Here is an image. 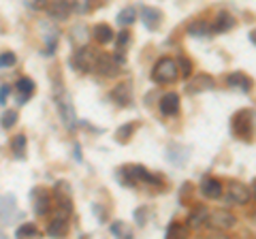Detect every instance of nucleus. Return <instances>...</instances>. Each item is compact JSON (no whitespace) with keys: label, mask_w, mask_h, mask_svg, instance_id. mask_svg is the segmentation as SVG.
Wrapping results in <instances>:
<instances>
[{"label":"nucleus","mask_w":256,"mask_h":239,"mask_svg":"<svg viewBox=\"0 0 256 239\" xmlns=\"http://www.w3.org/2000/svg\"><path fill=\"white\" fill-rule=\"evenodd\" d=\"M54 92H56V107H58V114H60L62 124L66 126L68 130H73L75 126H77V114H75L73 100H70V94L64 90L62 82H56Z\"/></svg>","instance_id":"1"},{"label":"nucleus","mask_w":256,"mask_h":239,"mask_svg":"<svg viewBox=\"0 0 256 239\" xmlns=\"http://www.w3.org/2000/svg\"><path fill=\"white\" fill-rule=\"evenodd\" d=\"M230 128H233L237 139L252 141L254 132H256V114L250 109H239L237 114L230 118Z\"/></svg>","instance_id":"2"},{"label":"nucleus","mask_w":256,"mask_h":239,"mask_svg":"<svg viewBox=\"0 0 256 239\" xmlns=\"http://www.w3.org/2000/svg\"><path fill=\"white\" fill-rule=\"evenodd\" d=\"M122 175L126 178V186L150 184V186L164 188L162 178H160V175H152L146 166H141V164H126V166H122Z\"/></svg>","instance_id":"3"},{"label":"nucleus","mask_w":256,"mask_h":239,"mask_svg":"<svg viewBox=\"0 0 256 239\" xmlns=\"http://www.w3.org/2000/svg\"><path fill=\"white\" fill-rule=\"evenodd\" d=\"M180 77V66H178V60L173 58H160L154 68H152V79H154L156 84H173L178 82Z\"/></svg>","instance_id":"4"},{"label":"nucleus","mask_w":256,"mask_h":239,"mask_svg":"<svg viewBox=\"0 0 256 239\" xmlns=\"http://www.w3.org/2000/svg\"><path fill=\"white\" fill-rule=\"evenodd\" d=\"M124 66V58L122 56H109V54H102L96 58L94 62V70L102 77H116L120 70Z\"/></svg>","instance_id":"5"},{"label":"nucleus","mask_w":256,"mask_h":239,"mask_svg":"<svg viewBox=\"0 0 256 239\" xmlns=\"http://www.w3.org/2000/svg\"><path fill=\"white\" fill-rule=\"evenodd\" d=\"M56 192V201H58V216H70L73 214V190L66 182H58L54 186Z\"/></svg>","instance_id":"6"},{"label":"nucleus","mask_w":256,"mask_h":239,"mask_svg":"<svg viewBox=\"0 0 256 239\" xmlns=\"http://www.w3.org/2000/svg\"><path fill=\"white\" fill-rule=\"evenodd\" d=\"M235 216L230 212H226V210H216V212H212L210 216H207V226L210 228H214V230H230L235 226Z\"/></svg>","instance_id":"7"},{"label":"nucleus","mask_w":256,"mask_h":239,"mask_svg":"<svg viewBox=\"0 0 256 239\" xmlns=\"http://www.w3.org/2000/svg\"><path fill=\"white\" fill-rule=\"evenodd\" d=\"M250 186L242 184V182H230V184L226 186V198L228 203H235V205H246L248 201H250Z\"/></svg>","instance_id":"8"},{"label":"nucleus","mask_w":256,"mask_h":239,"mask_svg":"<svg viewBox=\"0 0 256 239\" xmlns=\"http://www.w3.org/2000/svg\"><path fill=\"white\" fill-rule=\"evenodd\" d=\"M32 207H34L36 216H47L52 212V194L43 188H34L32 190Z\"/></svg>","instance_id":"9"},{"label":"nucleus","mask_w":256,"mask_h":239,"mask_svg":"<svg viewBox=\"0 0 256 239\" xmlns=\"http://www.w3.org/2000/svg\"><path fill=\"white\" fill-rule=\"evenodd\" d=\"M109 96H111V100H114L116 105L128 107L132 102V86H130V82H120V84H116Z\"/></svg>","instance_id":"10"},{"label":"nucleus","mask_w":256,"mask_h":239,"mask_svg":"<svg viewBox=\"0 0 256 239\" xmlns=\"http://www.w3.org/2000/svg\"><path fill=\"white\" fill-rule=\"evenodd\" d=\"M70 62L75 64V70H79V73H88V70H94V62L96 58H92L90 50L86 47H79V50L75 52V56L70 58Z\"/></svg>","instance_id":"11"},{"label":"nucleus","mask_w":256,"mask_h":239,"mask_svg":"<svg viewBox=\"0 0 256 239\" xmlns=\"http://www.w3.org/2000/svg\"><path fill=\"white\" fill-rule=\"evenodd\" d=\"M141 20H143V26L148 30H158L160 24H162V11L156 9V6H143L141 9Z\"/></svg>","instance_id":"12"},{"label":"nucleus","mask_w":256,"mask_h":239,"mask_svg":"<svg viewBox=\"0 0 256 239\" xmlns=\"http://www.w3.org/2000/svg\"><path fill=\"white\" fill-rule=\"evenodd\" d=\"M216 88V82L212 75L207 73H198L194 79H192V84H188V92L190 94H201V92H210Z\"/></svg>","instance_id":"13"},{"label":"nucleus","mask_w":256,"mask_h":239,"mask_svg":"<svg viewBox=\"0 0 256 239\" xmlns=\"http://www.w3.org/2000/svg\"><path fill=\"white\" fill-rule=\"evenodd\" d=\"M18 214V201L13 194H0V220L11 222L13 216Z\"/></svg>","instance_id":"14"},{"label":"nucleus","mask_w":256,"mask_h":239,"mask_svg":"<svg viewBox=\"0 0 256 239\" xmlns=\"http://www.w3.org/2000/svg\"><path fill=\"white\" fill-rule=\"evenodd\" d=\"M70 13H73V9H70V4L66 0H54V2L47 6V15H50L52 20H58V22L68 20Z\"/></svg>","instance_id":"15"},{"label":"nucleus","mask_w":256,"mask_h":239,"mask_svg":"<svg viewBox=\"0 0 256 239\" xmlns=\"http://www.w3.org/2000/svg\"><path fill=\"white\" fill-rule=\"evenodd\" d=\"M198 188H201V194L205 198H210V201H216V198L222 196V182L216 178H205Z\"/></svg>","instance_id":"16"},{"label":"nucleus","mask_w":256,"mask_h":239,"mask_svg":"<svg viewBox=\"0 0 256 239\" xmlns=\"http://www.w3.org/2000/svg\"><path fill=\"white\" fill-rule=\"evenodd\" d=\"M235 18L230 13H226V11H220L218 15H216V20H214V24H212V32L214 34H222V32H228L230 28H235Z\"/></svg>","instance_id":"17"},{"label":"nucleus","mask_w":256,"mask_h":239,"mask_svg":"<svg viewBox=\"0 0 256 239\" xmlns=\"http://www.w3.org/2000/svg\"><path fill=\"white\" fill-rule=\"evenodd\" d=\"M160 114L162 116H178L180 114V94H175V92H169V94H164L162 98H160Z\"/></svg>","instance_id":"18"},{"label":"nucleus","mask_w":256,"mask_h":239,"mask_svg":"<svg viewBox=\"0 0 256 239\" xmlns=\"http://www.w3.org/2000/svg\"><path fill=\"white\" fill-rule=\"evenodd\" d=\"M226 86L228 88H235V90H242V92H250L252 90V79L248 77L242 70H235L226 77Z\"/></svg>","instance_id":"19"},{"label":"nucleus","mask_w":256,"mask_h":239,"mask_svg":"<svg viewBox=\"0 0 256 239\" xmlns=\"http://www.w3.org/2000/svg\"><path fill=\"white\" fill-rule=\"evenodd\" d=\"M92 38L98 45H109L116 38V32L111 30L109 24H96V26L92 28Z\"/></svg>","instance_id":"20"},{"label":"nucleus","mask_w":256,"mask_h":239,"mask_svg":"<svg viewBox=\"0 0 256 239\" xmlns=\"http://www.w3.org/2000/svg\"><path fill=\"white\" fill-rule=\"evenodd\" d=\"M66 233H68L66 216H56V220H52V224L47 226V235L50 237H64Z\"/></svg>","instance_id":"21"},{"label":"nucleus","mask_w":256,"mask_h":239,"mask_svg":"<svg viewBox=\"0 0 256 239\" xmlns=\"http://www.w3.org/2000/svg\"><path fill=\"white\" fill-rule=\"evenodd\" d=\"M18 92H20V105H24V102H28V98L34 94V82H32L30 77H20L18 82Z\"/></svg>","instance_id":"22"},{"label":"nucleus","mask_w":256,"mask_h":239,"mask_svg":"<svg viewBox=\"0 0 256 239\" xmlns=\"http://www.w3.org/2000/svg\"><path fill=\"white\" fill-rule=\"evenodd\" d=\"M43 38L47 41V50H45V56H52L56 52V43H58V38H60V32L56 30L54 26H50V24H43Z\"/></svg>","instance_id":"23"},{"label":"nucleus","mask_w":256,"mask_h":239,"mask_svg":"<svg viewBox=\"0 0 256 239\" xmlns=\"http://www.w3.org/2000/svg\"><path fill=\"white\" fill-rule=\"evenodd\" d=\"M207 216H210V212L205 210V207H196L194 212L188 216V226L190 228H201L207 224Z\"/></svg>","instance_id":"24"},{"label":"nucleus","mask_w":256,"mask_h":239,"mask_svg":"<svg viewBox=\"0 0 256 239\" xmlns=\"http://www.w3.org/2000/svg\"><path fill=\"white\" fill-rule=\"evenodd\" d=\"M26 146H28V141H26V134H24V132L15 134V137H13V141H11L13 156H15V158H26Z\"/></svg>","instance_id":"25"},{"label":"nucleus","mask_w":256,"mask_h":239,"mask_svg":"<svg viewBox=\"0 0 256 239\" xmlns=\"http://www.w3.org/2000/svg\"><path fill=\"white\" fill-rule=\"evenodd\" d=\"M111 235L114 237H120V239H128V237H132V228L126 224L124 220H116V222H111Z\"/></svg>","instance_id":"26"},{"label":"nucleus","mask_w":256,"mask_h":239,"mask_svg":"<svg viewBox=\"0 0 256 239\" xmlns=\"http://www.w3.org/2000/svg\"><path fill=\"white\" fill-rule=\"evenodd\" d=\"M90 36H92V32H88V26H86V24H79V26L73 28V41H75L79 47H86L88 41H90Z\"/></svg>","instance_id":"27"},{"label":"nucleus","mask_w":256,"mask_h":239,"mask_svg":"<svg viewBox=\"0 0 256 239\" xmlns=\"http://www.w3.org/2000/svg\"><path fill=\"white\" fill-rule=\"evenodd\" d=\"M188 32L192 36H205L212 32V24H207L205 20H198V22H192L188 26Z\"/></svg>","instance_id":"28"},{"label":"nucleus","mask_w":256,"mask_h":239,"mask_svg":"<svg viewBox=\"0 0 256 239\" xmlns=\"http://www.w3.org/2000/svg\"><path fill=\"white\" fill-rule=\"evenodd\" d=\"M70 4V9L73 13H79V15H86L88 11L94 9V0H66Z\"/></svg>","instance_id":"29"},{"label":"nucleus","mask_w":256,"mask_h":239,"mask_svg":"<svg viewBox=\"0 0 256 239\" xmlns=\"http://www.w3.org/2000/svg\"><path fill=\"white\" fill-rule=\"evenodd\" d=\"M134 20H137V11L132 9V6H126V9H122L120 11V15H118V24L120 26H132L134 24Z\"/></svg>","instance_id":"30"},{"label":"nucleus","mask_w":256,"mask_h":239,"mask_svg":"<svg viewBox=\"0 0 256 239\" xmlns=\"http://www.w3.org/2000/svg\"><path fill=\"white\" fill-rule=\"evenodd\" d=\"M137 130V124H124V126H120V128L116 130V139L120 143H126L128 139L132 137V132Z\"/></svg>","instance_id":"31"},{"label":"nucleus","mask_w":256,"mask_h":239,"mask_svg":"<svg viewBox=\"0 0 256 239\" xmlns=\"http://www.w3.org/2000/svg\"><path fill=\"white\" fill-rule=\"evenodd\" d=\"M0 124H2V128H4V130L13 128V126L18 124V111H13V109L4 111V114H2V118H0Z\"/></svg>","instance_id":"32"},{"label":"nucleus","mask_w":256,"mask_h":239,"mask_svg":"<svg viewBox=\"0 0 256 239\" xmlns=\"http://www.w3.org/2000/svg\"><path fill=\"white\" fill-rule=\"evenodd\" d=\"M15 237H38V228L34 224H22L15 230Z\"/></svg>","instance_id":"33"},{"label":"nucleus","mask_w":256,"mask_h":239,"mask_svg":"<svg viewBox=\"0 0 256 239\" xmlns=\"http://www.w3.org/2000/svg\"><path fill=\"white\" fill-rule=\"evenodd\" d=\"M178 66H180V75L184 79L192 75V62H190V58H186V56H182V58L178 60Z\"/></svg>","instance_id":"34"},{"label":"nucleus","mask_w":256,"mask_h":239,"mask_svg":"<svg viewBox=\"0 0 256 239\" xmlns=\"http://www.w3.org/2000/svg\"><path fill=\"white\" fill-rule=\"evenodd\" d=\"M128 43H130V32H128V30H122V32L116 36V47H118V52H124Z\"/></svg>","instance_id":"35"},{"label":"nucleus","mask_w":256,"mask_h":239,"mask_svg":"<svg viewBox=\"0 0 256 239\" xmlns=\"http://www.w3.org/2000/svg\"><path fill=\"white\" fill-rule=\"evenodd\" d=\"M15 62H18V58H15V54H13V52L0 54V68H9V66L15 64Z\"/></svg>","instance_id":"36"},{"label":"nucleus","mask_w":256,"mask_h":239,"mask_svg":"<svg viewBox=\"0 0 256 239\" xmlns=\"http://www.w3.org/2000/svg\"><path fill=\"white\" fill-rule=\"evenodd\" d=\"M148 218H150V210H148V207H139V210L134 212V220H137L139 226H146Z\"/></svg>","instance_id":"37"},{"label":"nucleus","mask_w":256,"mask_h":239,"mask_svg":"<svg viewBox=\"0 0 256 239\" xmlns=\"http://www.w3.org/2000/svg\"><path fill=\"white\" fill-rule=\"evenodd\" d=\"M173 235H186V228H184L180 222H171L169 228H166V237H173Z\"/></svg>","instance_id":"38"},{"label":"nucleus","mask_w":256,"mask_h":239,"mask_svg":"<svg viewBox=\"0 0 256 239\" xmlns=\"http://www.w3.org/2000/svg\"><path fill=\"white\" fill-rule=\"evenodd\" d=\"M9 96H11V88L9 86H2V88H0V105H6Z\"/></svg>","instance_id":"39"},{"label":"nucleus","mask_w":256,"mask_h":239,"mask_svg":"<svg viewBox=\"0 0 256 239\" xmlns=\"http://www.w3.org/2000/svg\"><path fill=\"white\" fill-rule=\"evenodd\" d=\"M75 158H77V160H82V152H79V146H75Z\"/></svg>","instance_id":"40"},{"label":"nucleus","mask_w":256,"mask_h":239,"mask_svg":"<svg viewBox=\"0 0 256 239\" xmlns=\"http://www.w3.org/2000/svg\"><path fill=\"white\" fill-rule=\"evenodd\" d=\"M250 41L256 45V30H252V32H250Z\"/></svg>","instance_id":"41"},{"label":"nucleus","mask_w":256,"mask_h":239,"mask_svg":"<svg viewBox=\"0 0 256 239\" xmlns=\"http://www.w3.org/2000/svg\"><path fill=\"white\" fill-rule=\"evenodd\" d=\"M252 188H254V192H256V180L252 182Z\"/></svg>","instance_id":"42"},{"label":"nucleus","mask_w":256,"mask_h":239,"mask_svg":"<svg viewBox=\"0 0 256 239\" xmlns=\"http://www.w3.org/2000/svg\"><path fill=\"white\" fill-rule=\"evenodd\" d=\"M254 220H256V212H254Z\"/></svg>","instance_id":"43"},{"label":"nucleus","mask_w":256,"mask_h":239,"mask_svg":"<svg viewBox=\"0 0 256 239\" xmlns=\"http://www.w3.org/2000/svg\"><path fill=\"white\" fill-rule=\"evenodd\" d=\"M38 2H45V0H38Z\"/></svg>","instance_id":"44"}]
</instances>
